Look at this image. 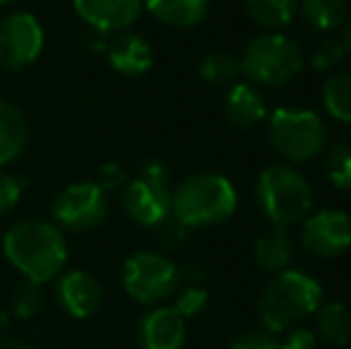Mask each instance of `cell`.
Segmentation results:
<instances>
[{
	"instance_id": "6da1fadb",
	"label": "cell",
	"mask_w": 351,
	"mask_h": 349,
	"mask_svg": "<svg viewBox=\"0 0 351 349\" xmlns=\"http://www.w3.org/2000/svg\"><path fill=\"white\" fill-rule=\"evenodd\" d=\"M3 252L29 282H51L67 263V242L60 228L43 220H22L5 232Z\"/></svg>"
},
{
	"instance_id": "7a4b0ae2",
	"label": "cell",
	"mask_w": 351,
	"mask_h": 349,
	"mask_svg": "<svg viewBox=\"0 0 351 349\" xmlns=\"http://www.w3.org/2000/svg\"><path fill=\"white\" fill-rule=\"evenodd\" d=\"M323 302V287L304 270H282L261 294V321L268 333H287L313 316Z\"/></svg>"
},
{
	"instance_id": "3957f363",
	"label": "cell",
	"mask_w": 351,
	"mask_h": 349,
	"mask_svg": "<svg viewBox=\"0 0 351 349\" xmlns=\"http://www.w3.org/2000/svg\"><path fill=\"white\" fill-rule=\"evenodd\" d=\"M237 191L232 182L215 173L186 177L172 189V215L189 228H215L234 215Z\"/></svg>"
},
{
	"instance_id": "277c9868",
	"label": "cell",
	"mask_w": 351,
	"mask_h": 349,
	"mask_svg": "<svg viewBox=\"0 0 351 349\" xmlns=\"http://www.w3.org/2000/svg\"><path fill=\"white\" fill-rule=\"evenodd\" d=\"M256 204L273 228H291L304 220L313 204L311 184L291 165H270L256 180Z\"/></svg>"
},
{
	"instance_id": "5b68a950",
	"label": "cell",
	"mask_w": 351,
	"mask_h": 349,
	"mask_svg": "<svg viewBox=\"0 0 351 349\" xmlns=\"http://www.w3.org/2000/svg\"><path fill=\"white\" fill-rule=\"evenodd\" d=\"M241 75L261 86H282L291 82L304 67L299 43L278 32L251 38L241 56Z\"/></svg>"
},
{
	"instance_id": "8992f818",
	"label": "cell",
	"mask_w": 351,
	"mask_h": 349,
	"mask_svg": "<svg viewBox=\"0 0 351 349\" xmlns=\"http://www.w3.org/2000/svg\"><path fill=\"white\" fill-rule=\"evenodd\" d=\"M268 141L289 163H308L325 146V122L306 108H278L268 122Z\"/></svg>"
},
{
	"instance_id": "52a82bcc",
	"label": "cell",
	"mask_w": 351,
	"mask_h": 349,
	"mask_svg": "<svg viewBox=\"0 0 351 349\" xmlns=\"http://www.w3.org/2000/svg\"><path fill=\"white\" fill-rule=\"evenodd\" d=\"M180 268L172 258L158 252H136L125 261L122 285L134 302L156 306L175 294L180 285Z\"/></svg>"
},
{
	"instance_id": "ba28073f",
	"label": "cell",
	"mask_w": 351,
	"mask_h": 349,
	"mask_svg": "<svg viewBox=\"0 0 351 349\" xmlns=\"http://www.w3.org/2000/svg\"><path fill=\"white\" fill-rule=\"evenodd\" d=\"M122 206L127 215L143 228H156L172 213V189L165 165L148 160L136 180L125 186Z\"/></svg>"
},
{
	"instance_id": "9c48e42d",
	"label": "cell",
	"mask_w": 351,
	"mask_h": 349,
	"mask_svg": "<svg viewBox=\"0 0 351 349\" xmlns=\"http://www.w3.org/2000/svg\"><path fill=\"white\" fill-rule=\"evenodd\" d=\"M106 215L108 196L98 182H72L53 204L56 223L74 232H88L98 228L106 220Z\"/></svg>"
},
{
	"instance_id": "30bf717a",
	"label": "cell",
	"mask_w": 351,
	"mask_h": 349,
	"mask_svg": "<svg viewBox=\"0 0 351 349\" xmlns=\"http://www.w3.org/2000/svg\"><path fill=\"white\" fill-rule=\"evenodd\" d=\"M43 27L32 12H12L0 19V65L29 67L43 51Z\"/></svg>"
},
{
	"instance_id": "8fae6325",
	"label": "cell",
	"mask_w": 351,
	"mask_h": 349,
	"mask_svg": "<svg viewBox=\"0 0 351 349\" xmlns=\"http://www.w3.org/2000/svg\"><path fill=\"white\" fill-rule=\"evenodd\" d=\"M301 244L320 258H335L351 247V218L342 210H318L301 225Z\"/></svg>"
},
{
	"instance_id": "7c38bea8",
	"label": "cell",
	"mask_w": 351,
	"mask_h": 349,
	"mask_svg": "<svg viewBox=\"0 0 351 349\" xmlns=\"http://www.w3.org/2000/svg\"><path fill=\"white\" fill-rule=\"evenodd\" d=\"M56 299L70 318L86 321L101 309L103 287L86 270H67L56 285Z\"/></svg>"
},
{
	"instance_id": "4fadbf2b",
	"label": "cell",
	"mask_w": 351,
	"mask_h": 349,
	"mask_svg": "<svg viewBox=\"0 0 351 349\" xmlns=\"http://www.w3.org/2000/svg\"><path fill=\"white\" fill-rule=\"evenodd\" d=\"M72 8L93 32L120 34L139 19L143 0H72Z\"/></svg>"
},
{
	"instance_id": "5bb4252c",
	"label": "cell",
	"mask_w": 351,
	"mask_h": 349,
	"mask_svg": "<svg viewBox=\"0 0 351 349\" xmlns=\"http://www.w3.org/2000/svg\"><path fill=\"white\" fill-rule=\"evenodd\" d=\"M186 340V321L172 306H156L141 316L136 326L139 349H182Z\"/></svg>"
},
{
	"instance_id": "9a60e30c",
	"label": "cell",
	"mask_w": 351,
	"mask_h": 349,
	"mask_svg": "<svg viewBox=\"0 0 351 349\" xmlns=\"http://www.w3.org/2000/svg\"><path fill=\"white\" fill-rule=\"evenodd\" d=\"M108 62L125 77H141L153 65V48L139 34L120 32L108 43Z\"/></svg>"
},
{
	"instance_id": "2e32d148",
	"label": "cell",
	"mask_w": 351,
	"mask_h": 349,
	"mask_svg": "<svg viewBox=\"0 0 351 349\" xmlns=\"http://www.w3.org/2000/svg\"><path fill=\"white\" fill-rule=\"evenodd\" d=\"M225 117L232 127L237 130H249V127L258 125L265 117V101L261 91L251 84H234L225 96Z\"/></svg>"
},
{
	"instance_id": "e0dca14e",
	"label": "cell",
	"mask_w": 351,
	"mask_h": 349,
	"mask_svg": "<svg viewBox=\"0 0 351 349\" xmlns=\"http://www.w3.org/2000/svg\"><path fill=\"white\" fill-rule=\"evenodd\" d=\"M29 141V125L17 106L0 101V168L22 156Z\"/></svg>"
},
{
	"instance_id": "ac0fdd59",
	"label": "cell",
	"mask_w": 351,
	"mask_h": 349,
	"mask_svg": "<svg viewBox=\"0 0 351 349\" xmlns=\"http://www.w3.org/2000/svg\"><path fill=\"white\" fill-rule=\"evenodd\" d=\"M254 258L261 270L265 273H282L289 268L291 258H294V247H291L289 232L285 228H270L263 232L256 242Z\"/></svg>"
},
{
	"instance_id": "d6986e66",
	"label": "cell",
	"mask_w": 351,
	"mask_h": 349,
	"mask_svg": "<svg viewBox=\"0 0 351 349\" xmlns=\"http://www.w3.org/2000/svg\"><path fill=\"white\" fill-rule=\"evenodd\" d=\"M148 12L167 27H194L208 12V0H143Z\"/></svg>"
},
{
	"instance_id": "ffe728a7",
	"label": "cell",
	"mask_w": 351,
	"mask_h": 349,
	"mask_svg": "<svg viewBox=\"0 0 351 349\" xmlns=\"http://www.w3.org/2000/svg\"><path fill=\"white\" fill-rule=\"evenodd\" d=\"M315 316L318 337L332 347H344L351 342V309L342 302L320 304Z\"/></svg>"
},
{
	"instance_id": "44dd1931",
	"label": "cell",
	"mask_w": 351,
	"mask_h": 349,
	"mask_svg": "<svg viewBox=\"0 0 351 349\" xmlns=\"http://www.w3.org/2000/svg\"><path fill=\"white\" fill-rule=\"evenodd\" d=\"M301 17L311 29L320 34H332L344 24L347 17V0H301Z\"/></svg>"
},
{
	"instance_id": "7402d4cb",
	"label": "cell",
	"mask_w": 351,
	"mask_h": 349,
	"mask_svg": "<svg viewBox=\"0 0 351 349\" xmlns=\"http://www.w3.org/2000/svg\"><path fill=\"white\" fill-rule=\"evenodd\" d=\"M296 0H246V14L261 29H282L294 19Z\"/></svg>"
},
{
	"instance_id": "603a6c76",
	"label": "cell",
	"mask_w": 351,
	"mask_h": 349,
	"mask_svg": "<svg viewBox=\"0 0 351 349\" xmlns=\"http://www.w3.org/2000/svg\"><path fill=\"white\" fill-rule=\"evenodd\" d=\"M323 103L335 120L351 125V72L328 77L323 86Z\"/></svg>"
},
{
	"instance_id": "cb8c5ba5",
	"label": "cell",
	"mask_w": 351,
	"mask_h": 349,
	"mask_svg": "<svg viewBox=\"0 0 351 349\" xmlns=\"http://www.w3.org/2000/svg\"><path fill=\"white\" fill-rule=\"evenodd\" d=\"M199 72L208 84L215 86H227L234 84L241 75V62L234 53L230 51H213L201 60Z\"/></svg>"
},
{
	"instance_id": "d4e9b609",
	"label": "cell",
	"mask_w": 351,
	"mask_h": 349,
	"mask_svg": "<svg viewBox=\"0 0 351 349\" xmlns=\"http://www.w3.org/2000/svg\"><path fill=\"white\" fill-rule=\"evenodd\" d=\"M325 173L337 189H351V144L337 141L325 156Z\"/></svg>"
},
{
	"instance_id": "484cf974",
	"label": "cell",
	"mask_w": 351,
	"mask_h": 349,
	"mask_svg": "<svg viewBox=\"0 0 351 349\" xmlns=\"http://www.w3.org/2000/svg\"><path fill=\"white\" fill-rule=\"evenodd\" d=\"M43 309V292H41V285L36 282H24L19 285L17 289L12 292V302H10V311H12L14 318L19 321H29L34 318L38 311Z\"/></svg>"
},
{
	"instance_id": "4316f807",
	"label": "cell",
	"mask_w": 351,
	"mask_h": 349,
	"mask_svg": "<svg viewBox=\"0 0 351 349\" xmlns=\"http://www.w3.org/2000/svg\"><path fill=\"white\" fill-rule=\"evenodd\" d=\"M344 56H347V51H344V43L342 38H335V36H323L318 43L313 46V51H311V67H315V70H332L335 65H339V62L344 60Z\"/></svg>"
},
{
	"instance_id": "83f0119b",
	"label": "cell",
	"mask_w": 351,
	"mask_h": 349,
	"mask_svg": "<svg viewBox=\"0 0 351 349\" xmlns=\"http://www.w3.org/2000/svg\"><path fill=\"white\" fill-rule=\"evenodd\" d=\"M206 306H208V292L201 285H186L172 309L186 321V318H196L199 313H204Z\"/></svg>"
},
{
	"instance_id": "f1b7e54d",
	"label": "cell",
	"mask_w": 351,
	"mask_h": 349,
	"mask_svg": "<svg viewBox=\"0 0 351 349\" xmlns=\"http://www.w3.org/2000/svg\"><path fill=\"white\" fill-rule=\"evenodd\" d=\"M232 349H287V347L275 333L249 330V333H241L239 337H234Z\"/></svg>"
},
{
	"instance_id": "f546056e",
	"label": "cell",
	"mask_w": 351,
	"mask_h": 349,
	"mask_svg": "<svg viewBox=\"0 0 351 349\" xmlns=\"http://www.w3.org/2000/svg\"><path fill=\"white\" fill-rule=\"evenodd\" d=\"M156 230H158V242L165 249H180L186 239V228L172 213L160 225H156Z\"/></svg>"
},
{
	"instance_id": "4dcf8cb0",
	"label": "cell",
	"mask_w": 351,
	"mask_h": 349,
	"mask_svg": "<svg viewBox=\"0 0 351 349\" xmlns=\"http://www.w3.org/2000/svg\"><path fill=\"white\" fill-rule=\"evenodd\" d=\"M19 199H22V182L14 175L0 170V215L12 210Z\"/></svg>"
},
{
	"instance_id": "1f68e13d",
	"label": "cell",
	"mask_w": 351,
	"mask_h": 349,
	"mask_svg": "<svg viewBox=\"0 0 351 349\" xmlns=\"http://www.w3.org/2000/svg\"><path fill=\"white\" fill-rule=\"evenodd\" d=\"M285 347L287 349H313L315 347V333L308 330V328H291L287 330V337L285 340Z\"/></svg>"
},
{
	"instance_id": "d6a6232c",
	"label": "cell",
	"mask_w": 351,
	"mask_h": 349,
	"mask_svg": "<svg viewBox=\"0 0 351 349\" xmlns=\"http://www.w3.org/2000/svg\"><path fill=\"white\" fill-rule=\"evenodd\" d=\"M125 180H127V175L120 165H108V168L103 170V177L98 184H101L103 189H115V186L125 184Z\"/></svg>"
},
{
	"instance_id": "836d02e7",
	"label": "cell",
	"mask_w": 351,
	"mask_h": 349,
	"mask_svg": "<svg viewBox=\"0 0 351 349\" xmlns=\"http://www.w3.org/2000/svg\"><path fill=\"white\" fill-rule=\"evenodd\" d=\"M180 275H184L189 285H201L206 280V268L199 263H191V265H186L184 270H180Z\"/></svg>"
},
{
	"instance_id": "e575fe53",
	"label": "cell",
	"mask_w": 351,
	"mask_h": 349,
	"mask_svg": "<svg viewBox=\"0 0 351 349\" xmlns=\"http://www.w3.org/2000/svg\"><path fill=\"white\" fill-rule=\"evenodd\" d=\"M0 349H34L32 345L22 340H14V337H8V335H0Z\"/></svg>"
},
{
	"instance_id": "d590c367",
	"label": "cell",
	"mask_w": 351,
	"mask_h": 349,
	"mask_svg": "<svg viewBox=\"0 0 351 349\" xmlns=\"http://www.w3.org/2000/svg\"><path fill=\"white\" fill-rule=\"evenodd\" d=\"M342 43H344V51H347V56H351V19H349L347 29H344V36H342Z\"/></svg>"
},
{
	"instance_id": "8d00e7d4",
	"label": "cell",
	"mask_w": 351,
	"mask_h": 349,
	"mask_svg": "<svg viewBox=\"0 0 351 349\" xmlns=\"http://www.w3.org/2000/svg\"><path fill=\"white\" fill-rule=\"evenodd\" d=\"M8 326H10V313L0 309V335H5V330H8Z\"/></svg>"
},
{
	"instance_id": "74e56055",
	"label": "cell",
	"mask_w": 351,
	"mask_h": 349,
	"mask_svg": "<svg viewBox=\"0 0 351 349\" xmlns=\"http://www.w3.org/2000/svg\"><path fill=\"white\" fill-rule=\"evenodd\" d=\"M10 3H14V0H0V5H10Z\"/></svg>"
}]
</instances>
